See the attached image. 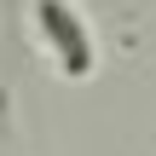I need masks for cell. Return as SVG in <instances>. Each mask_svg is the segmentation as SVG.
<instances>
[{"label":"cell","mask_w":156,"mask_h":156,"mask_svg":"<svg viewBox=\"0 0 156 156\" xmlns=\"http://www.w3.org/2000/svg\"><path fill=\"white\" fill-rule=\"evenodd\" d=\"M35 35L52 58V69L64 81H93L98 69V41H93V23L75 0H35Z\"/></svg>","instance_id":"obj_1"}]
</instances>
